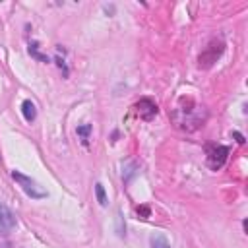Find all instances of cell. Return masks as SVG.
Listing matches in <instances>:
<instances>
[{
    "instance_id": "cell-13",
    "label": "cell",
    "mask_w": 248,
    "mask_h": 248,
    "mask_svg": "<svg viewBox=\"0 0 248 248\" xmlns=\"http://www.w3.org/2000/svg\"><path fill=\"white\" fill-rule=\"evenodd\" d=\"M116 221H118V236H124V229H122V213L118 211L116 215Z\"/></svg>"
},
{
    "instance_id": "cell-16",
    "label": "cell",
    "mask_w": 248,
    "mask_h": 248,
    "mask_svg": "<svg viewBox=\"0 0 248 248\" xmlns=\"http://www.w3.org/2000/svg\"><path fill=\"white\" fill-rule=\"evenodd\" d=\"M0 248H2V246H0Z\"/></svg>"
},
{
    "instance_id": "cell-2",
    "label": "cell",
    "mask_w": 248,
    "mask_h": 248,
    "mask_svg": "<svg viewBox=\"0 0 248 248\" xmlns=\"http://www.w3.org/2000/svg\"><path fill=\"white\" fill-rule=\"evenodd\" d=\"M12 178L17 182V186H19L29 198H33V200H43V198H46V192H45L31 176H27V174H23V172H19V170H12Z\"/></svg>"
},
{
    "instance_id": "cell-1",
    "label": "cell",
    "mask_w": 248,
    "mask_h": 248,
    "mask_svg": "<svg viewBox=\"0 0 248 248\" xmlns=\"http://www.w3.org/2000/svg\"><path fill=\"white\" fill-rule=\"evenodd\" d=\"M172 120L180 130L186 132H194L200 126H203L205 122V108L200 107L198 103H194V99L190 97H182L176 105V108L172 110Z\"/></svg>"
},
{
    "instance_id": "cell-4",
    "label": "cell",
    "mask_w": 248,
    "mask_h": 248,
    "mask_svg": "<svg viewBox=\"0 0 248 248\" xmlns=\"http://www.w3.org/2000/svg\"><path fill=\"white\" fill-rule=\"evenodd\" d=\"M229 159V147L227 145H209L207 147V157L205 163L211 170H219Z\"/></svg>"
},
{
    "instance_id": "cell-12",
    "label": "cell",
    "mask_w": 248,
    "mask_h": 248,
    "mask_svg": "<svg viewBox=\"0 0 248 248\" xmlns=\"http://www.w3.org/2000/svg\"><path fill=\"white\" fill-rule=\"evenodd\" d=\"M136 213H138V215H141V219H147V217L151 215V211H149V207H147V205H138V207H136Z\"/></svg>"
},
{
    "instance_id": "cell-3",
    "label": "cell",
    "mask_w": 248,
    "mask_h": 248,
    "mask_svg": "<svg viewBox=\"0 0 248 248\" xmlns=\"http://www.w3.org/2000/svg\"><path fill=\"white\" fill-rule=\"evenodd\" d=\"M225 52V43L221 39H213L209 41V45L203 48V52L200 54L198 62H200V68H211L217 58H221V54Z\"/></svg>"
},
{
    "instance_id": "cell-7",
    "label": "cell",
    "mask_w": 248,
    "mask_h": 248,
    "mask_svg": "<svg viewBox=\"0 0 248 248\" xmlns=\"http://www.w3.org/2000/svg\"><path fill=\"white\" fill-rule=\"evenodd\" d=\"M21 114H23V118H25L27 122H33V120L37 118V108H35V105H33L29 99H25V101L21 103Z\"/></svg>"
},
{
    "instance_id": "cell-8",
    "label": "cell",
    "mask_w": 248,
    "mask_h": 248,
    "mask_svg": "<svg viewBox=\"0 0 248 248\" xmlns=\"http://www.w3.org/2000/svg\"><path fill=\"white\" fill-rule=\"evenodd\" d=\"M76 132H78V136L81 138V143L87 145V143H89V134H91V124H81V126L76 128Z\"/></svg>"
},
{
    "instance_id": "cell-14",
    "label": "cell",
    "mask_w": 248,
    "mask_h": 248,
    "mask_svg": "<svg viewBox=\"0 0 248 248\" xmlns=\"http://www.w3.org/2000/svg\"><path fill=\"white\" fill-rule=\"evenodd\" d=\"M232 136L236 138V141H238V143H244V138H242V136H240L238 132H232Z\"/></svg>"
},
{
    "instance_id": "cell-10",
    "label": "cell",
    "mask_w": 248,
    "mask_h": 248,
    "mask_svg": "<svg viewBox=\"0 0 248 248\" xmlns=\"http://www.w3.org/2000/svg\"><path fill=\"white\" fill-rule=\"evenodd\" d=\"M95 196H97V202H99V205H107V194H105V188H103V184L101 182H97L95 184Z\"/></svg>"
},
{
    "instance_id": "cell-9",
    "label": "cell",
    "mask_w": 248,
    "mask_h": 248,
    "mask_svg": "<svg viewBox=\"0 0 248 248\" xmlns=\"http://www.w3.org/2000/svg\"><path fill=\"white\" fill-rule=\"evenodd\" d=\"M151 248H170V244L167 242V238L163 234H155V236H151Z\"/></svg>"
},
{
    "instance_id": "cell-6",
    "label": "cell",
    "mask_w": 248,
    "mask_h": 248,
    "mask_svg": "<svg viewBox=\"0 0 248 248\" xmlns=\"http://www.w3.org/2000/svg\"><path fill=\"white\" fill-rule=\"evenodd\" d=\"M134 108H136V112L141 120H153V116L157 114V105L151 99H140L134 105Z\"/></svg>"
},
{
    "instance_id": "cell-5",
    "label": "cell",
    "mask_w": 248,
    "mask_h": 248,
    "mask_svg": "<svg viewBox=\"0 0 248 248\" xmlns=\"http://www.w3.org/2000/svg\"><path fill=\"white\" fill-rule=\"evenodd\" d=\"M16 225H17V219H16L14 211L8 205L0 203V234L12 232L16 229Z\"/></svg>"
},
{
    "instance_id": "cell-11",
    "label": "cell",
    "mask_w": 248,
    "mask_h": 248,
    "mask_svg": "<svg viewBox=\"0 0 248 248\" xmlns=\"http://www.w3.org/2000/svg\"><path fill=\"white\" fill-rule=\"evenodd\" d=\"M29 54H31V56H35V58H37V60H41V62H48V58L37 50V43H31V45H29Z\"/></svg>"
},
{
    "instance_id": "cell-15",
    "label": "cell",
    "mask_w": 248,
    "mask_h": 248,
    "mask_svg": "<svg viewBox=\"0 0 248 248\" xmlns=\"http://www.w3.org/2000/svg\"><path fill=\"white\" fill-rule=\"evenodd\" d=\"M2 248H10V246H2Z\"/></svg>"
}]
</instances>
